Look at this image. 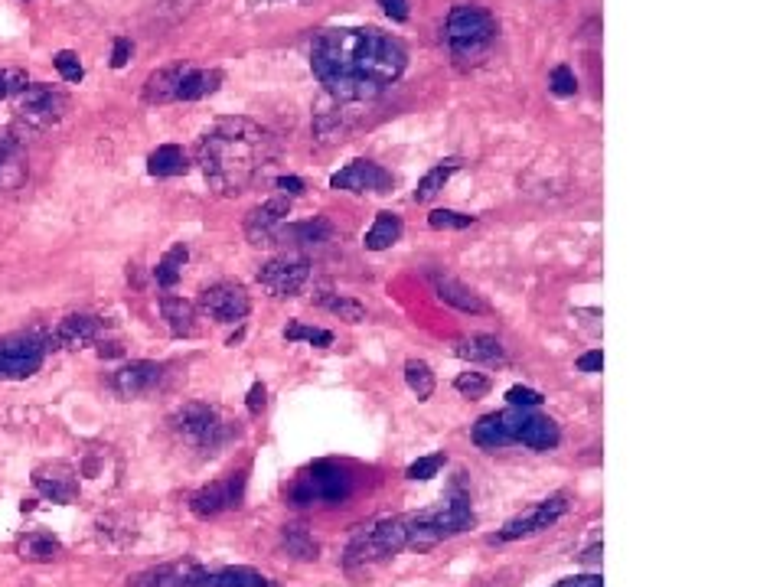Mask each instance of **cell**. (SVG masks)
<instances>
[{
  "label": "cell",
  "mask_w": 783,
  "mask_h": 587,
  "mask_svg": "<svg viewBox=\"0 0 783 587\" xmlns=\"http://www.w3.org/2000/svg\"><path fill=\"white\" fill-rule=\"evenodd\" d=\"M310 66L330 98L366 102L399 82L408 53L395 36L376 27H333L317 33L310 46Z\"/></svg>",
  "instance_id": "6da1fadb"
},
{
  "label": "cell",
  "mask_w": 783,
  "mask_h": 587,
  "mask_svg": "<svg viewBox=\"0 0 783 587\" xmlns=\"http://www.w3.org/2000/svg\"><path fill=\"white\" fill-rule=\"evenodd\" d=\"M275 160V137L252 118H222L196 144V164L219 196H242Z\"/></svg>",
  "instance_id": "7a4b0ae2"
},
{
  "label": "cell",
  "mask_w": 783,
  "mask_h": 587,
  "mask_svg": "<svg viewBox=\"0 0 783 587\" xmlns=\"http://www.w3.org/2000/svg\"><path fill=\"white\" fill-rule=\"evenodd\" d=\"M496 33H500L496 17L474 4H457L444 23V43L461 66H477V62L487 59L496 43Z\"/></svg>",
  "instance_id": "3957f363"
},
{
  "label": "cell",
  "mask_w": 783,
  "mask_h": 587,
  "mask_svg": "<svg viewBox=\"0 0 783 587\" xmlns=\"http://www.w3.org/2000/svg\"><path fill=\"white\" fill-rule=\"evenodd\" d=\"M170 428L186 447L203 454H219L235 437V421L222 408L206 402H190L177 408L170 418Z\"/></svg>",
  "instance_id": "277c9868"
},
{
  "label": "cell",
  "mask_w": 783,
  "mask_h": 587,
  "mask_svg": "<svg viewBox=\"0 0 783 587\" xmlns=\"http://www.w3.org/2000/svg\"><path fill=\"white\" fill-rule=\"evenodd\" d=\"M474 522L477 516L467 499H447L434 509H421L415 516H408V548H434L444 539L474 529Z\"/></svg>",
  "instance_id": "5b68a950"
},
{
  "label": "cell",
  "mask_w": 783,
  "mask_h": 587,
  "mask_svg": "<svg viewBox=\"0 0 783 587\" xmlns=\"http://www.w3.org/2000/svg\"><path fill=\"white\" fill-rule=\"evenodd\" d=\"M402 548H408V516L379 519L353 535L350 545H346L343 565L346 568L379 565V561H389L392 555H399Z\"/></svg>",
  "instance_id": "8992f818"
},
{
  "label": "cell",
  "mask_w": 783,
  "mask_h": 587,
  "mask_svg": "<svg viewBox=\"0 0 783 587\" xmlns=\"http://www.w3.org/2000/svg\"><path fill=\"white\" fill-rule=\"evenodd\" d=\"M353 493L350 473L340 470L337 464H314L310 473L291 486V503L294 506H310V503H343Z\"/></svg>",
  "instance_id": "52a82bcc"
},
{
  "label": "cell",
  "mask_w": 783,
  "mask_h": 587,
  "mask_svg": "<svg viewBox=\"0 0 783 587\" xmlns=\"http://www.w3.org/2000/svg\"><path fill=\"white\" fill-rule=\"evenodd\" d=\"M17 98V118L27 124L33 131H46L53 124L62 121V115L69 111V95L56 89V85H46V82H30Z\"/></svg>",
  "instance_id": "ba28073f"
},
{
  "label": "cell",
  "mask_w": 783,
  "mask_h": 587,
  "mask_svg": "<svg viewBox=\"0 0 783 587\" xmlns=\"http://www.w3.org/2000/svg\"><path fill=\"white\" fill-rule=\"evenodd\" d=\"M46 340L36 333H14L0 340V382L30 379L43 369Z\"/></svg>",
  "instance_id": "9c48e42d"
},
{
  "label": "cell",
  "mask_w": 783,
  "mask_h": 587,
  "mask_svg": "<svg viewBox=\"0 0 783 587\" xmlns=\"http://www.w3.org/2000/svg\"><path fill=\"white\" fill-rule=\"evenodd\" d=\"M503 421H506L509 437H513V444L529 447V451H555V447L562 444L558 424L545 415H536L532 408H506Z\"/></svg>",
  "instance_id": "30bf717a"
},
{
  "label": "cell",
  "mask_w": 783,
  "mask_h": 587,
  "mask_svg": "<svg viewBox=\"0 0 783 587\" xmlns=\"http://www.w3.org/2000/svg\"><path fill=\"white\" fill-rule=\"evenodd\" d=\"M196 310L206 314L216 323H242L248 314H252V297L242 284L235 281H219L209 284L206 291H200V301H196Z\"/></svg>",
  "instance_id": "8fae6325"
},
{
  "label": "cell",
  "mask_w": 783,
  "mask_h": 587,
  "mask_svg": "<svg viewBox=\"0 0 783 587\" xmlns=\"http://www.w3.org/2000/svg\"><path fill=\"white\" fill-rule=\"evenodd\" d=\"M568 512V499L558 493V496H549V499H542V503H536V506H529L526 512H519L516 519H509L506 526L493 535V545L496 542H516V539H526V535H536V532H542V529H549V526H555L558 519H562Z\"/></svg>",
  "instance_id": "7c38bea8"
},
{
  "label": "cell",
  "mask_w": 783,
  "mask_h": 587,
  "mask_svg": "<svg viewBox=\"0 0 783 587\" xmlns=\"http://www.w3.org/2000/svg\"><path fill=\"white\" fill-rule=\"evenodd\" d=\"M307 281H310V265L307 258H297V255L271 258L258 268V284L271 297H297L307 287Z\"/></svg>",
  "instance_id": "4fadbf2b"
},
{
  "label": "cell",
  "mask_w": 783,
  "mask_h": 587,
  "mask_svg": "<svg viewBox=\"0 0 783 587\" xmlns=\"http://www.w3.org/2000/svg\"><path fill=\"white\" fill-rule=\"evenodd\" d=\"M330 186L333 190L363 196V193H389L395 180L389 170H382L379 164H372V160H353V164H346L343 170L333 173Z\"/></svg>",
  "instance_id": "5bb4252c"
},
{
  "label": "cell",
  "mask_w": 783,
  "mask_h": 587,
  "mask_svg": "<svg viewBox=\"0 0 783 587\" xmlns=\"http://www.w3.org/2000/svg\"><path fill=\"white\" fill-rule=\"evenodd\" d=\"M164 376H167L164 366H157V362H147V359H138V362H128V366H121L115 376H111V389H115V395L124 398V402H131V398L151 395L154 389H160Z\"/></svg>",
  "instance_id": "9a60e30c"
},
{
  "label": "cell",
  "mask_w": 783,
  "mask_h": 587,
  "mask_svg": "<svg viewBox=\"0 0 783 587\" xmlns=\"http://www.w3.org/2000/svg\"><path fill=\"white\" fill-rule=\"evenodd\" d=\"M33 486L46 499H53V503H59V506L76 503L79 493H82V480H79L76 467L62 464V460H56V464H43L40 470H36L33 473Z\"/></svg>",
  "instance_id": "2e32d148"
},
{
  "label": "cell",
  "mask_w": 783,
  "mask_h": 587,
  "mask_svg": "<svg viewBox=\"0 0 783 587\" xmlns=\"http://www.w3.org/2000/svg\"><path fill=\"white\" fill-rule=\"evenodd\" d=\"M242 486H245L242 473H239V480L229 477V480H219V483L203 486V490L193 493V499H190L193 516L216 519V516H222V512L239 509V506H242Z\"/></svg>",
  "instance_id": "e0dca14e"
},
{
  "label": "cell",
  "mask_w": 783,
  "mask_h": 587,
  "mask_svg": "<svg viewBox=\"0 0 783 587\" xmlns=\"http://www.w3.org/2000/svg\"><path fill=\"white\" fill-rule=\"evenodd\" d=\"M291 216V199H268V203H261L258 209L248 212L245 219V239L252 245H275L278 239V229L288 222Z\"/></svg>",
  "instance_id": "ac0fdd59"
},
{
  "label": "cell",
  "mask_w": 783,
  "mask_h": 587,
  "mask_svg": "<svg viewBox=\"0 0 783 587\" xmlns=\"http://www.w3.org/2000/svg\"><path fill=\"white\" fill-rule=\"evenodd\" d=\"M102 336V317L95 314H69L49 333L46 349H82Z\"/></svg>",
  "instance_id": "d6986e66"
},
{
  "label": "cell",
  "mask_w": 783,
  "mask_h": 587,
  "mask_svg": "<svg viewBox=\"0 0 783 587\" xmlns=\"http://www.w3.org/2000/svg\"><path fill=\"white\" fill-rule=\"evenodd\" d=\"M209 574L196 561H173L131 578V587H206Z\"/></svg>",
  "instance_id": "ffe728a7"
},
{
  "label": "cell",
  "mask_w": 783,
  "mask_h": 587,
  "mask_svg": "<svg viewBox=\"0 0 783 587\" xmlns=\"http://www.w3.org/2000/svg\"><path fill=\"white\" fill-rule=\"evenodd\" d=\"M431 287H434V294H438L447 307L461 310V314H487V301H483L477 291H470V287L461 284L457 278H447V274H431Z\"/></svg>",
  "instance_id": "44dd1931"
},
{
  "label": "cell",
  "mask_w": 783,
  "mask_h": 587,
  "mask_svg": "<svg viewBox=\"0 0 783 587\" xmlns=\"http://www.w3.org/2000/svg\"><path fill=\"white\" fill-rule=\"evenodd\" d=\"M160 314H164L173 336H183V340L200 336V310H196V304L183 301V297H160Z\"/></svg>",
  "instance_id": "7402d4cb"
},
{
  "label": "cell",
  "mask_w": 783,
  "mask_h": 587,
  "mask_svg": "<svg viewBox=\"0 0 783 587\" xmlns=\"http://www.w3.org/2000/svg\"><path fill=\"white\" fill-rule=\"evenodd\" d=\"M333 235H337V229H333L330 219H307V222H284V226L278 229V239L275 242H294V245H327L333 242Z\"/></svg>",
  "instance_id": "603a6c76"
},
{
  "label": "cell",
  "mask_w": 783,
  "mask_h": 587,
  "mask_svg": "<svg viewBox=\"0 0 783 587\" xmlns=\"http://www.w3.org/2000/svg\"><path fill=\"white\" fill-rule=\"evenodd\" d=\"M183 72H186V62H177V66H164V69H157L154 76H147V82H144V102H147V105H170V102H177V89H180Z\"/></svg>",
  "instance_id": "cb8c5ba5"
},
{
  "label": "cell",
  "mask_w": 783,
  "mask_h": 587,
  "mask_svg": "<svg viewBox=\"0 0 783 587\" xmlns=\"http://www.w3.org/2000/svg\"><path fill=\"white\" fill-rule=\"evenodd\" d=\"M219 85H222L219 69H203V66H190V62H186V72L177 89V102H200V98L219 92Z\"/></svg>",
  "instance_id": "d4e9b609"
},
{
  "label": "cell",
  "mask_w": 783,
  "mask_h": 587,
  "mask_svg": "<svg viewBox=\"0 0 783 587\" xmlns=\"http://www.w3.org/2000/svg\"><path fill=\"white\" fill-rule=\"evenodd\" d=\"M27 180V157L17 137H0V190H17Z\"/></svg>",
  "instance_id": "484cf974"
},
{
  "label": "cell",
  "mask_w": 783,
  "mask_h": 587,
  "mask_svg": "<svg viewBox=\"0 0 783 587\" xmlns=\"http://www.w3.org/2000/svg\"><path fill=\"white\" fill-rule=\"evenodd\" d=\"M186 170H190V154H186L180 144H160L157 151L147 157V173L157 180L183 177Z\"/></svg>",
  "instance_id": "4316f807"
},
{
  "label": "cell",
  "mask_w": 783,
  "mask_h": 587,
  "mask_svg": "<svg viewBox=\"0 0 783 587\" xmlns=\"http://www.w3.org/2000/svg\"><path fill=\"white\" fill-rule=\"evenodd\" d=\"M457 356L467 362H483V366H506V349L496 336H470V340H461L454 349Z\"/></svg>",
  "instance_id": "83f0119b"
},
{
  "label": "cell",
  "mask_w": 783,
  "mask_h": 587,
  "mask_svg": "<svg viewBox=\"0 0 783 587\" xmlns=\"http://www.w3.org/2000/svg\"><path fill=\"white\" fill-rule=\"evenodd\" d=\"M17 555L23 561H30V565H49V561H56L62 555V545L49 532H27L17 542Z\"/></svg>",
  "instance_id": "f1b7e54d"
},
{
  "label": "cell",
  "mask_w": 783,
  "mask_h": 587,
  "mask_svg": "<svg viewBox=\"0 0 783 587\" xmlns=\"http://www.w3.org/2000/svg\"><path fill=\"white\" fill-rule=\"evenodd\" d=\"M470 437H474V444L480 447V451H503V447L513 444V437H509L506 431V421H503V411H493V415H483L474 431H470Z\"/></svg>",
  "instance_id": "f546056e"
},
{
  "label": "cell",
  "mask_w": 783,
  "mask_h": 587,
  "mask_svg": "<svg viewBox=\"0 0 783 587\" xmlns=\"http://www.w3.org/2000/svg\"><path fill=\"white\" fill-rule=\"evenodd\" d=\"M402 232H405L402 216H395V212H379L376 222H372L369 232H366V239H363L366 252H385V248H392L402 239Z\"/></svg>",
  "instance_id": "4dcf8cb0"
},
{
  "label": "cell",
  "mask_w": 783,
  "mask_h": 587,
  "mask_svg": "<svg viewBox=\"0 0 783 587\" xmlns=\"http://www.w3.org/2000/svg\"><path fill=\"white\" fill-rule=\"evenodd\" d=\"M206 587H278V584L271 578H265V574L255 571V568L239 565V568H222L216 574H209Z\"/></svg>",
  "instance_id": "1f68e13d"
},
{
  "label": "cell",
  "mask_w": 783,
  "mask_h": 587,
  "mask_svg": "<svg viewBox=\"0 0 783 587\" xmlns=\"http://www.w3.org/2000/svg\"><path fill=\"white\" fill-rule=\"evenodd\" d=\"M457 170H461V160H457V157H447V160H441L438 167H431V170L425 173V180L418 183V190H415V203H431V199L444 190V183L451 180Z\"/></svg>",
  "instance_id": "d6a6232c"
},
{
  "label": "cell",
  "mask_w": 783,
  "mask_h": 587,
  "mask_svg": "<svg viewBox=\"0 0 783 587\" xmlns=\"http://www.w3.org/2000/svg\"><path fill=\"white\" fill-rule=\"evenodd\" d=\"M281 545H284V552L297 561H314L320 555L317 539L304 526H284L281 529Z\"/></svg>",
  "instance_id": "836d02e7"
},
{
  "label": "cell",
  "mask_w": 783,
  "mask_h": 587,
  "mask_svg": "<svg viewBox=\"0 0 783 587\" xmlns=\"http://www.w3.org/2000/svg\"><path fill=\"white\" fill-rule=\"evenodd\" d=\"M186 258H190V252H186V245L180 242V245H173L170 252L157 261V268H154V281H157L160 287H164V291H170V287H177V284H180Z\"/></svg>",
  "instance_id": "e575fe53"
},
{
  "label": "cell",
  "mask_w": 783,
  "mask_h": 587,
  "mask_svg": "<svg viewBox=\"0 0 783 587\" xmlns=\"http://www.w3.org/2000/svg\"><path fill=\"white\" fill-rule=\"evenodd\" d=\"M405 382L408 389L418 395V402H428L434 395V372L425 359H408L405 362Z\"/></svg>",
  "instance_id": "d590c367"
},
{
  "label": "cell",
  "mask_w": 783,
  "mask_h": 587,
  "mask_svg": "<svg viewBox=\"0 0 783 587\" xmlns=\"http://www.w3.org/2000/svg\"><path fill=\"white\" fill-rule=\"evenodd\" d=\"M320 304L330 310V314H337L340 320L346 323H363L366 320V307L356 301V297H340V294H323Z\"/></svg>",
  "instance_id": "8d00e7d4"
},
{
  "label": "cell",
  "mask_w": 783,
  "mask_h": 587,
  "mask_svg": "<svg viewBox=\"0 0 783 587\" xmlns=\"http://www.w3.org/2000/svg\"><path fill=\"white\" fill-rule=\"evenodd\" d=\"M284 340L288 343H297V340H304V343H310V346H333V333L330 330H320V327H307V323H301V320H294V323H288L284 327Z\"/></svg>",
  "instance_id": "74e56055"
},
{
  "label": "cell",
  "mask_w": 783,
  "mask_h": 587,
  "mask_svg": "<svg viewBox=\"0 0 783 587\" xmlns=\"http://www.w3.org/2000/svg\"><path fill=\"white\" fill-rule=\"evenodd\" d=\"M474 216H464V212H454V209H434L428 216V226L438 229V232H461L474 226Z\"/></svg>",
  "instance_id": "f35d334b"
},
{
  "label": "cell",
  "mask_w": 783,
  "mask_h": 587,
  "mask_svg": "<svg viewBox=\"0 0 783 587\" xmlns=\"http://www.w3.org/2000/svg\"><path fill=\"white\" fill-rule=\"evenodd\" d=\"M444 464H447V454H428V457H418L412 467L405 470V477L408 480H431V477H438V473L444 470Z\"/></svg>",
  "instance_id": "ab89813d"
},
{
  "label": "cell",
  "mask_w": 783,
  "mask_h": 587,
  "mask_svg": "<svg viewBox=\"0 0 783 587\" xmlns=\"http://www.w3.org/2000/svg\"><path fill=\"white\" fill-rule=\"evenodd\" d=\"M454 389L464 398H483L490 392V379L483 376V372H461V376L454 379Z\"/></svg>",
  "instance_id": "60d3db41"
},
{
  "label": "cell",
  "mask_w": 783,
  "mask_h": 587,
  "mask_svg": "<svg viewBox=\"0 0 783 587\" xmlns=\"http://www.w3.org/2000/svg\"><path fill=\"white\" fill-rule=\"evenodd\" d=\"M30 85V76L23 69H0V102L20 95Z\"/></svg>",
  "instance_id": "b9f144b4"
},
{
  "label": "cell",
  "mask_w": 783,
  "mask_h": 587,
  "mask_svg": "<svg viewBox=\"0 0 783 587\" xmlns=\"http://www.w3.org/2000/svg\"><path fill=\"white\" fill-rule=\"evenodd\" d=\"M53 66L59 69V76L66 82H82V76H85L82 62H79L76 53H72V49H59V53L53 56Z\"/></svg>",
  "instance_id": "7bdbcfd3"
},
{
  "label": "cell",
  "mask_w": 783,
  "mask_h": 587,
  "mask_svg": "<svg viewBox=\"0 0 783 587\" xmlns=\"http://www.w3.org/2000/svg\"><path fill=\"white\" fill-rule=\"evenodd\" d=\"M549 89H552V95H558V98H571V95L578 92L575 72H571L568 66H555L552 76H549Z\"/></svg>",
  "instance_id": "ee69618b"
},
{
  "label": "cell",
  "mask_w": 783,
  "mask_h": 587,
  "mask_svg": "<svg viewBox=\"0 0 783 587\" xmlns=\"http://www.w3.org/2000/svg\"><path fill=\"white\" fill-rule=\"evenodd\" d=\"M506 402H509V408H539L545 402V395L536 389H526V385H513V389L506 392Z\"/></svg>",
  "instance_id": "f6af8a7d"
},
{
  "label": "cell",
  "mask_w": 783,
  "mask_h": 587,
  "mask_svg": "<svg viewBox=\"0 0 783 587\" xmlns=\"http://www.w3.org/2000/svg\"><path fill=\"white\" fill-rule=\"evenodd\" d=\"M131 53H134V43L128 40V36H115V46H111V66L124 69V66H128Z\"/></svg>",
  "instance_id": "bcb514c9"
},
{
  "label": "cell",
  "mask_w": 783,
  "mask_h": 587,
  "mask_svg": "<svg viewBox=\"0 0 783 587\" xmlns=\"http://www.w3.org/2000/svg\"><path fill=\"white\" fill-rule=\"evenodd\" d=\"M379 7L385 10V17H392L395 23L408 20V0H379Z\"/></svg>",
  "instance_id": "7dc6e473"
},
{
  "label": "cell",
  "mask_w": 783,
  "mask_h": 587,
  "mask_svg": "<svg viewBox=\"0 0 783 587\" xmlns=\"http://www.w3.org/2000/svg\"><path fill=\"white\" fill-rule=\"evenodd\" d=\"M275 186H278V193H281L284 199H294V196L304 193V180H301V177H278Z\"/></svg>",
  "instance_id": "c3c4849f"
},
{
  "label": "cell",
  "mask_w": 783,
  "mask_h": 587,
  "mask_svg": "<svg viewBox=\"0 0 783 587\" xmlns=\"http://www.w3.org/2000/svg\"><path fill=\"white\" fill-rule=\"evenodd\" d=\"M265 398H268V389L261 382H255L252 389H248V411H252V415H261V411H265Z\"/></svg>",
  "instance_id": "681fc988"
},
{
  "label": "cell",
  "mask_w": 783,
  "mask_h": 587,
  "mask_svg": "<svg viewBox=\"0 0 783 587\" xmlns=\"http://www.w3.org/2000/svg\"><path fill=\"white\" fill-rule=\"evenodd\" d=\"M555 587H604L601 574H575V578L558 581Z\"/></svg>",
  "instance_id": "f907efd6"
},
{
  "label": "cell",
  "mask_w": 783,
  "mask_h": 587,
  "mask_svg": "<svg viewBox=\"0 0 783 587\" xmlns=\"http://www.w3.org/2000/svg\"><path fill=\"white\" fill-rule=\"evenodd\" d=\"M601 366H604L601 349H591V353L578 356V369H581V372H601Z\"/></svg>",
  "instance_id": "816d5d0a"
},
{
  "label": "cell",
  "mask_w": 783,
  "mask_h": 587,
  "mask_svg": "<svg viewBox=\"0 0 783 587\" xmlns=\"http://www.w3.org/2000/svg\"><path fill=\"white\" fill-rule=\"evenodd\" d=\"M598 552H601V545H594V548H588V552H584V555H581V561H594V558H598Z\"/></svg>",
  "instance_id": "f5cc1de1"
}]
</instances>
